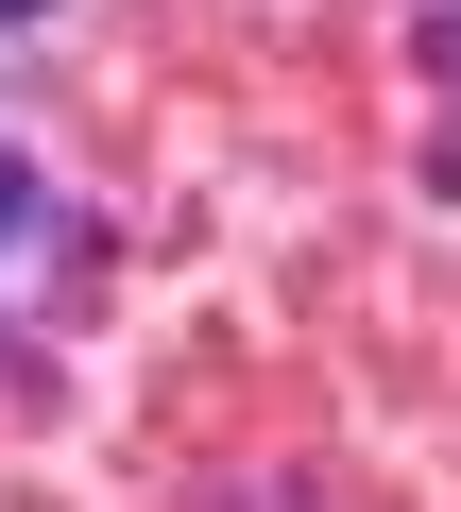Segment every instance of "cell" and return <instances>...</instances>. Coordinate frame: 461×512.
<instances>
[{"mask_svg": "<svg viewBox=\"0 0 461 512\" xmlns=\"http://www.w3.org/2000/svg\"><path fill=\"white\" fill-rule=\"evenodd\" d=\"M18 222H35V171H18V154H0V239H18Z\"/></svg>", "mask_w": 461, "mask_h": 512, "instance_id": "obj_1", "label": "cell"}, {"mask_svg": "<svg viewBox=\"0 0 461 512\" xmlns=\"http://www.w3.org/2000/svg\"><path fill=\"white\" fill-rule=\"evenodd\" d=\"M0 18H52V0H0Z\"/></svg>", "mask_w": 461, "mask_h": 512, "instance_id": "obj_2", "label": "cell"}]
</instances>
